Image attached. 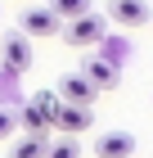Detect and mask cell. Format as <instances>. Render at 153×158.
<instances>
[{"label":"cell","mask_w":153,"mask_h":158,"mask_svg":"<svg viewBox=\"0 0 153 158\" xmlns=\"http://www.w3.org/2000/svg\"><path fill=\"white\" fill-rule=\"evenodd\" d=\"M59 36L68 41V45H77V50H90V45H99V41H104V18L90 9V14H81V18L63 23V27H59Z\"/></svg>","instance_id":"cell-1"},{"label":"cell","mask_w":153,"mask_h":158,"mask_svg":"<svg viewBox=\"0 0 153 158\" xmlns=\"http://www.w3.org/2000/svg\"><path fill=\"white\" fill-rule=\"evenodd\" d=\"M90 122H95V113L86 109V104H63V99H59V109H54V118H50V131L77 140V135L90 131Z\"/></svg>","instance_id":"cell-2"},{"label":"cell","mask_w":153,"mask_h":158,"mask_svg":"<svg viewBox=\"0 0 153 158\" xmlns=\"http://www.w3.org/2000/svg\"><path fill=\"white\" fill-rule=\"evenodd\" d=\"M0 54H5V68H9V73H27V68H32V45H27L23 32H5Z\"/></svg>","instance_id":"cell-3"},{"label":"cell","mask_w":153,"mask_h":158,"mask_svg":"<svg viewBox=\"0 0 153 158\" xmlns=\"http://www.w3.org/2000/svg\"><path fill=\"white\" fill-rule=\"evenodd\" d=\"M59 18H54V14L50 9H36V5H27L23 9V18H18V32H23V36H59Z\"/></svg>","instance_id":"cell-4"},{"label":"cell","mask_w":153,"mask_h":158,"mask_svg":"<svg viewBox=\"0 0 153 158\" xmlns=\"http://www.w3.org/2000/svg\"><path fill=\"white\" fill-rule=\"evenodd\" d=\"M81 77L90 81V90H95V95H104V90H117V81H122L117 63H108V59H90V63H81Z\"/></svg>","instance_id":"cell-5"},{"label":"cell","mask_w":153,"mask_h":158,"mask_svg":"<svg viewBox=\"0 0 153 158\" xmlns=\"http://www.w3.org/2000/svg\"><path fill=\"white\" fill-rule=\"evenodd\" d=\"M54 95H59L63 104H86V109L95 104V90H90V81H86L81 73H63L59 86H54Z\"/></svg>","instance_id":"cell-6"},{"label":"cell","mask_w":153,"mask_h":158,"mask_svg":"<svg viewBox=\"0 0 153 158\" xmlns=\"http://www.w3.org/2000/svg\"><path fill=\"white\" fill-rule=\"evenodd\" d=\"M95 158H135V135L131 131H104L95 140Z\"/></svg>","instance_id":"cell-7"},{"label":"cell","mask_w":153,"mask_h":158,"mask_svg":"<svg viewBox=\"0 0 153 158\" xmlns=\"http://www.w3.org/2000/svg\"><path fill=\"white\" fill-rule=\"evenodd\" d=\"M108 18L117 27H144L149 23V0H113L108 5Z\"/></svg>","instance_id":"cell-8"},{"label":"cell","mask_w":153,"mask_h":158,"mask_svg":"<svg viewBox=\"0 0 153 158\" xmlns=\"http://www.w3.org/2000/svg\"><path fill=\"white\" fill-rule=\"evenodd\" d=\"M45 135H23V140H9V158H45Z\"/></svg>","instance_id":"cell-9"},{"label":"cell","mask_w":153,"mask_h":158,"mask_svg":"<svg viewBox=\"0 0 153 158\" xmlns=\"http://www.w3.org/2000/svg\"><path fill=\"white\" fill-rule=\"evenodd\" d=\"M59 23H72V18H81V14H90V0H50L45 5Z\"/></svg>","instance_id":"cell-10"},{"label":"cell","mask_w":153,"mask_h":158,"mask_svg":"<svg viewBox=\"0 0 153 158\" xmlns=\"http://www.w3.org/2000/svg\"><path fill=\"white\" fill-rule=\"evenodd\" d=\"M14 127H23V131H27V135H45V131H50V122H45V118H41V113H36V109H32V104H23V109L14 113Z\"/></svg>","instance_id":"cell-11"},{"label":"cell","mask_w":153,"mask_h":158,"mask_svg":"<svg viewBox=\"0 0 153 158\" xmlns=\"http://www.w3.org/2000/svg\"><path fill=\"white\" fill-rule=\"evenodd\" d=\"M45 158H81V140H50L45 145Z\"/></svg>","instance_id":"cell-12"},{"label":"cell","mask_w":153,"mask_h":158,"mask_svg":"<svg viewBox=\"0 0 153 158\" xmlns=\"http://www.w3.org/2000/svg\"><path fill=\"white\" fill-rule=\"evenodd\" d=\"M14 131H18V127H14V113H9V109H0V140H9Z\"/></svg>","instance_id":"cell-13"}]
</instances>
